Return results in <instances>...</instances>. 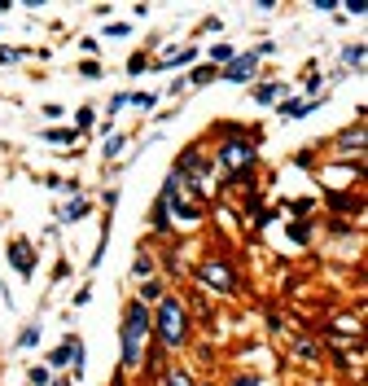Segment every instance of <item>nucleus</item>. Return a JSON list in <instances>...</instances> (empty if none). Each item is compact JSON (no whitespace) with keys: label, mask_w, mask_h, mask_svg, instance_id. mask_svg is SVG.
I'll return each mask as SVG.
<instances>
[{"label":"nucleus","mask_w":368,"mask_h":386,"mask_svg":"<svg viewBox=\"0 0 368 386\" xmlns=\"http://www.w3.org/2000/svg\"><path fill=\"white\" fill-rule=\"evenodd\" d=\"M281 92H285V84L272 80V84H263V88L254 92V101H259V106H272V101H281Z\"/></svg>","instance_id":"13"},{"label":"nucleus","mask_w":368,"mask_h":386,"mask_svg":"<svg viewBox=\"0 0 368 386\" xmlns=\"http://www.w3.org/2000/svg\"><path fill=\"white\" fill-rule=\"evenodd\" d=\"M210 80H220V66H210V62H206V66H197V70L189 75V84H210Z\"/></svg>","instance_id":"18"},{"label":"nucleus","mask_w":368,"mask_h":386,"mask_svg":"<svg viewBox=\"0 0 368 386\" xmlns=\"http://www.w3.org/2000/svg\"><path fill=\"white\" fill-rule=\"evenodd\" d=\"M79 75H84V80H97L101 66H97V62H84V66H79Z\"/></svg>","instance_id":"32"},{"label":"nucleus","mask_w":368,"mask_h":386,"mask_svg":"<svg viewBox=\"0 0 368 386\" xmlns=\"http://www.w3.org/2000/svg\"><path fill=\"white\" fill-rule=\"evenodd\" d=\"M136 277H141V281H149V277H153V254H149L145 246L136 250Z\"/></svg>","instance_id":"17"},{"label":"nucleus","mask_w":368,"mask_h":386,"mask_svg":"<svg viewBox=\"0 0 368 386\" xmlns=\"http://www.w3.org/2000/svg\"><path fill=\"white\" fill-rule=\"evenodd\" d=\"M329 207H333V211H342V215H355V211L364 207V198H351L347 189H333V193H329Z\"/></svg>","instance_id":"8"},{"label":"nucleus","mask_w":368,"mask_h":386,"mask_svg":"<svg viewBox=\"0 0 368 386\" xmlns=\"http://www.w3.org/2000/svg\"><path fill=\"white\" fill-rule=\"evenodd\" d=\"M48 382H53V373H48V369H40V365H36V369H31V386H48Z\"/></svg>","instance_id":"29"},{"label":"nucleus","mask_w":368,"mask_h":386,"mask_svg":"<svg viewBox=\"0 0 368 386\" xmlns=\"http://www.w3.org/2000/svg\"><path fill=\"white\" fill-rule=\"evenodd\" d=\"M193 277H197L202 290H215V294H232L237 290V268L224 259V254H206V259L193 268Z\"/></svg>","instance_id":"4"},{"label":"nucleus","mask_w":368,"mask_h":386,"mask_svg":"<svg viewBox=\"0 0 368 386\" xmlns=\"http://www.w3.org/2000/svg\"><path fill=\"white\" fill-rule=\"evenodd\" d=\"M210 167H220L224 185H242V180H250L254 167H259V149H254L250 136L220 141V149H215V159H210Z\"/></svg>","instance_id":"3"},{"label":"nucleus","mask_w":368,"mask_h":386,"mask_svg":"<svg viewBox=\"0 0 368 386\" xmlns=\"http://www.w3.org/2000/svg\"><path fill=\"white\" fill-rule=\"evenodd\" d=\"M119 149H123V136H110V141H105V159H114Z\"/></svg>","instance_id":"31"},{"label":"nucleus","mask_w":368,"mask_h":386,"mask_svg":"<svg viewBox=\"0 0 368 386\" xmlns=\"http://www.w3.org/2000/svg\"><path fill=\"white\" fill-rule=\"evenodd\" d=\"M246 211H254V215L263 211V189H250V193H246Z\"/></svg>","instance_id":"25"},{"label":"nucleus","mask_w":368,"mask_h":386,"mask_svg":"<svg viewBox=\"0 0 368 386\" xmlns=\"http://www.w3.org/2000/svg\"><path fill=\"white\" fill-rule=\"evenodd\" d=\"M48 141H58V145H75L79 141V132H70V127H53V132H44Z\"/></svg>","instance_id":"20"},{"label":"nucleus","mask_w":368,"mask_h":386,"mask_svg":"<svg viewBox=\"0 0 368 386\" xmlns=\"http://www.w3.org/2000/svg\"><path fill=\"white\" fill-rule=\"evenodd\" d=\"M298 355H303V360H325V347L315 343V338H307V333H303V338H298Z\"/></svg>","instance_id":"15"},{"label":"nucleus","mask_w":368,"mask_h":386,"mask_svg":"<svg viewBox=\"0 0 368 386\" xmlns=\"http://www.w3.org/2000/svg\"><path fill=\"white\" fill-rule=\"evenodd\" d=\"M163 294H167V281H158V277H149V281H141V294H136V299H141V303L149 307V303H158V299H163Z\"/></svg>","instance_id":"9"},{"label":"nucleus","mask_w":368,"mask_h":386,"mask_svg":"<svg viewBox=\"0 0 368 386\" xmlns=\"http://www.w3.org/2000/svg\"><path fill=\"white\" fill-rule=\"evenodd\" d=\"M79 215H88V202H79V198H75L70 207L62 211V220H79Z\"/></svg>","instance_id":"24"},{"label":"nucleus","mask_w":368,"mask_h":386,"mask_svg":"<svg viewBox=\"0 0 368 386\" xmlns=\"http://www.w3.org/2000/svg\"><path fill=\"white\" fill-rule=\"evenodd\" d=\"M329 233L333 237H347L351 233V220H329Z\"/></svg>","instance_id":"27"},{"label":"nucleus","mask_w":368,"mask_h":386,"mask_svg":"<svg viewBox=\"0 0 368 386\" xmlns=\"http://www.w3.org/2000/svg\"><path fill=\"white\" fill-rule=\"evenodd\" d=\"M307 110H315V101H281V119H303Z\"/></svg>","instance_id":"12"},{"label":"nucleus","mask_w":368,"mask_h":386,"mask_svg":"<svg viewBox=\"0 0 368 386\" xmlns=\"http://www.w3.org/2000/svg\"><path fill=\"white\" fill-rule=\"evenodd\" d=\"M163 386H193V373L180 369V365H171V369H163Z\"/></svg>","instance_id":"11"},{"label":"nucleus","mask_w":368,"mask_h":386,"mask_svg":"<svg viewBox=\"0 0 368 386\" xmlns=\"http://www.w3.org/2000/svg\"><path fill=\"white\" fill-rule=\"evenodd\" d=\"M36 338H40V325H26L18 343H22V347H36Z\"/></svg>","instance_id":"28"},{"label":"nucleus","mask_w":368,"mask_h":386,"mask_svg":"<svg viewBox=\"0 0 368 386\" xmlns=\"http://www.w3.org/2000/svg\"><path fill=\"white\" fill-rule=\"evenodd\" d=\"M232 58H237V48H232V44H215V48H210V66H220V70H224Z\"/></svg>","instance_id":"16"},{"label":"nucleus","mask_w":368,"mask_h":386,"mask_svg":"<svg viewBox=\"0 0 368 386\" xmlns=\"http://www.w3.org/2000/svg\"><path fill=\"white\" fill-rule=\"evenodd\" d=\"M197 62V48L193 44H184V48H171V53L163 62H153V66H163V70H175V66H193Z\"/></svg>","instance_id":"7"},{"label":"nucleus","mask_w":368,"mask_h":386,"mask_svg":"<svg viewBox=\"0 0 368 386\" xmlns=\"http://www.w3.org/2000/svg\"><path fill=\"white\" fill-rule=\"evenodd\" d=\"M153 316V347L163 351H184L193 343V316H189V303L180 294H163L158 299V312Z\"/></svg>","instance_id":"1"},{"label":"nucleus","mask_w":368,"mask_h":386,"mask_svg":"<svg viewBox=\"0 0 368 386\" xmlns=\"http://www.w3.org/2000/svg\"><path fill=\"white\" fill-rule=\"evenodd\" d=\"M48 365H53V369H66V365H70V347L62 343L58 351H53V355H48Z\"/></svg>","instance_id":"22"},{"label":"nucleus","mask_w":368,"mask_h":386,"mask_svg":"<svg viewBox=\"0 0 368 386\" xmlns=\"http://www.w3.org/2000/svg\"><path fill=\"white\" fill-rule=\"evenodd\" d=\"M351 145H355V149L364 145V123H355V127H347V132H342V136H337V149H351Z\"/></svg>","instance_id":"14"},{"label":"nucleus","mask_w":368,"mask_h":386,"mask_svg":"<svg viewBox=\"0 0 368 386\" xmlns=\"http://www.w3.org/2000/svg\"><path fill=\"white\" fill-rule=\"evenodd\" d=\"M149 220H153V233H158V237H171V233H175V228H171V215H167L163 202H153V215H149Z\"/></svg>","instance_id":"10"},{"label":"nucleus","mask_w":368,"mask_h":386,"mask_svg":"<svg viewBox=\"0 0 368 386\" xmlns=\"http://www.w3.org/2000/svg\"><path fill=\"white\" fill-rule=\"evenodd\" d=\"M259 70V58L254 53H237L224 70H220V80H232V84H242V80H250V75Z\"/></svg>","instance_id":"6"},{"label":"nucleus","mask_w":368,"mask_h":386,"mask_svg":"<svg viewBox=\"0 0 368 386\" xmlns=\"http://www.w3.org/2000/svg\"><path fill=\"white\" fill-rule=\"evenodd\" d=\"M114 202H119V193H114V189H105V193H101V207H105V211H114Z\"/></svg>","instance_id":"33"},{"label":"nucleus","mask_w":368,"mask_h":386,"mask_svg":"<svg viewBox=\"0 0 368 386\" xmlns=\"http://www.w3.org/2000/svg\"><path fill=\"white\" fill-rule=\"evenodd\" d=\"M232 386H259V377H254V373H242V377H237Z\"/></svg>","instance_id":"34"},{"label":"nucleus","mask_w":368,"mask_h":386,"mask_svg":"<svg viewBox=\"0 0 368 386\" xmlns=\"http://www.w3.org/2000/svg\"><path fill=\"white\" fill-rule=\"evenodd\" d=\"M22 53H26V48H13V44H0V66H13V62H22Z\"/></svg>","instance_id":"21"},{"label":"nucleus","mask_w":368,"mask_h":386,"mask_svg":"<svg viewBox=\"0 0 368 386\" xmlns=\"http://www.w3.org/2000/svg\"><path fill=\"white\" fill-rule=\"evenodd\" d=\"M92 119H97V110H92V106H79V110H75V132H88Z\"/></svg>","instance_id":"19"},{"label":"nucleus","mask_w":368,"mask_h":386,"mask_svg":"<svg viewBox=\"0 0 368 386\" xmlns=\"http://www.w3.org/2000/svg\"><path fill=\"white\" fill-rule=\"evenodd\" d=\"M123 365H119V373H136L141 365H145V351H149V343H153V316H149V307L141 303V299H127V307H123Z\"/></svg>","instance_id":"2"},{"label":"nucleus","mask_w":368,"mask_h":386,"mask_svg":"<svg viewBox=\"0 0 368 386\" xmlns=\"http://www.w3.org/2000/svg\"><path fill=\"white\" fill-rule=\"evenodd\" d=\"M141 70H153V62H149L145 53H136V58L127 62V75H141Z\"/></svg>","instance_id":"23"},{"label":"nucleus","mask_w":368,"mask_h":386,"mask_svg":"<svg viewBox=\"0 0 368 386\" xmlns=\"http://www.w3.org/2000/svg\"><path fill=\"white\" fill-rule=\"evenodd\" d=\"M193 386H215V382H193Z\"/></svg>","instance_id":"35"},{"label":"nucleus","mask_w":368,"mask_h":386,"mask_svg":"<svg viewBox=\"0 0 368 386\" xmlns=\"http://www.w3.org/2000/svg\"><path fill=\"white\" fill-rule=\"evenodd\" d=\"M127 101H131V106H141V110L153 106V97H149V92H136V97H127Z\"/></svg>","instance_id":"30"},{"label":"nucleus","mask_w":368,"mask_h":386,"mask_svg":"<svg viewBox=\"0 0 368 386\" xmlns=\"http://www.w3.org/2000/svg\"><path fill=\"white\" fill-rule=\"evenodd\" d=\"M9 259H13L18 277H36V250H31V242H26V237H13V242H9Z\"/></svg>","instance_id":"5"},{"label":"nucleus","mask_w":368,"mask_h":386,"mask_svg":"<svg viewBox=\"0 0 368 386\" xmlns=\"http://www.w3.org/2000/svg\"><path fill=\"white\" fill-rule=\"evenodd\" d=\"M347 66H364V44H351V48H347Z\"/></svg>","instance_id":"26"}]
</instances>
